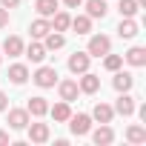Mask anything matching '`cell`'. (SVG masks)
Listing matches in <instances>:
<instances>
[{
  "label": "cell",
  "instance_id": "1",
  "mask_svg": "<svg viewBox=\"0 0 146 146\" xmlns=\"http://www.w3.org/2000/svg\"><path fill=\"white\" fill-rule=\"evenodd\" d=\"M32 80H35L40 89H52V86L57 83V69H54V66H40L35 75H32Z\"/></svg>",
  "mask_w": 146,
  "mask_h": 146
},
{
  "label": "cell",
  "instance_id": "2",
  "mask_svg": "<svg viewBox=\"0 0 146 146\" xmlns=\"http://www.w3.org/2000/svg\"><path fill=\"white\" fill-rule=\"evenodd\" d=\"M86 52H89V57H103L106 52H112V40H109L106 35H92Z\"/></svg>",
  "mask_w": 146,
  "mask_h": 146
},
{
  "label": "cell",
  "instance_id": "3",
  "mask_svg": "<svg viewBox=\"0 0 146 146\" xmlns=\"http://www.w3.org/2000/svg\"><path fill=\"white\" fill-rule=\"evenodd\" d=\"M69 129H72V135H89L92 132V117L89 115H72L69 117Z\"/></svg>",
  "mask_w": 146,
  "mask_h": 146
},
{
  "label": "cell",
  "instance_id": "4",
  "mask_svg": "<svg viewBox=\"0 0 146 146\" xmlns=\"http://www.w3.org/2000/svg\"><path fill=\"white\" fill-rule=\"evenodd\" d=\"M89 52H75L69 57V72L72 75H83V72H89Z\"/></svg>",
  "mask_w": 146,
  "mask_h": 146
},
{
  "label": "cell",
  "instance_id": "5",
  "mask_svg": "<svg viewBox=\"0 0 146 146\" xmlns=\"http://www.w3.org/2000/svg\"><path fill=\"white\" fill-rule=\"evenodd\" d=\"M57 92H60V100H66V103L78 100V95H80L78 80H60V83H57Z\"/></svg>",
  "mask_w": 146,
  "mask_h": 146
},
{
  "label": "cell",
  "instance_id": "6",
  "mask_svg": "<svg viewBox=\"0 0 146 146\" xmlns=\"http://www.w3.org/2000/svg\"><path fill=\"white\" fill-rule=\"evenodd\" d=\"M117 115H123V117H129V115H135V98L129 95V92H120V98H117V103L112 106Z\"/></svg>",
  "mask_w": 146,
  "mask_h": 146
},
{
  "label": "cell",
  "instance_id": "7",
  "mask_svg": "<svg viewBox=\"0 0 146 146\" xmlns=\"http://www.w3.org/2000/svg\"><path fill=\"white\" fill-rule=\"evenodd\" d=\"M78 89H80L83 95H95V92L100 89V78H98V75H92V72H83V78H80Z\"/></svg>",
  "mask_w": 146,
  "mask_h": 146
},
{
  "label": "cell",
  "instance_id": "8",
  "mask_svg": "<svg viewBox=\"0 0 146 146\" xmlns=\"http://www.w3.org/2000/svg\"><path fill=\"white\" fill-rule=\"evenodd\" d=\"M92 140H95L98 146H106V143H112V140H115V132H112V126H109V123H100V126L92 132Z\"/></svg>",
  "mask_w": 146,
  "mask_h": 146
},
{
  "label": "cell",
  "instance_id": "9",
  "mask_svg": "<svg viewBox=\"0 0 146 146\" xmlns=\"http://www.w3.org/2000/svg\"><path fill=\"white\" fill-rule=\"evenodd\" d=\"M86 15L95 20V17H106L109 15V6H106V0H86Z\"/></svg>",
  "mask_w": 146,
  "mask_h": 146
},
{
  "label": "cell",
  "instance_id": "10",
  "mask_svg": "<svg viewBox=\"0 0 146 146\" xmlns=\"http://www.w3.org/2000/svg\"><path fill=\"white\" fill-rule=\"evenodd\" d=\"M123 60H126L129 66H146V49H143V46H132V49L123 54Z\"/></svg>",
  "mask_w": 146,
  "mask_h": 146
},
{
  "label": "cell",
  "instance_id": "11",
  "mask_svg": "<svg viewBox=\"0 0 146 146\" xmlns=\"http://www.w3.org/2000/svg\"><path fill=\"white\" fill-rule=\"evenodd\" d=\"M26 112L29 115H35V117H43V115H49V103H46V98H29V106H26Z\"/></svg>",
  "mask_w": 146,
  "mask_h": 146
},
{
  "label": "cell",
  "instance_id": "12",
  "mask_svg": "<svg viewBox=\"0 0 146 146\" xmlns=\"http://www.w3.org/2000/svg\"><path fill=\"white\" fill-rule=\"evenodd\" d=\"M29 140L32 143H46L49 140V123H32L29 126Z\"/></svg>",
  "mask_w": 146,
  "mask_h": 146
},
{
  "label": "cell",
  "instance_id": "13",
  "mask_svg": "<svg viewBox=\"0 0 146 146\" xmlns=\"http://www.w3.org/2000/svg\"><path fill=\"white\" fill-rule=\"evenodd\" d=\"M9 80H12L15 86H23V83L29 80V69H26L23 63H15V66H9Z\"/></svg>",
  "mask_w": 146,
  "mask_h": 146
},
{
  "label": "cell",
  "instance_id": "14",
  "mask_svg": "<svg viewBox=\"0 0 146 146\" xmlns=\"http://www.w3.org/2000/svg\"><path fill=\"white\" fill-rule=\"evenodd\" d=\"M132 83H135V78L129 75V72H120V69L115 72V78H112V86H115L117 92H129V89H132Z\"/></svg>",
  "mask_w": 146,
  "mask_h": 146
},
{
  "label": "cell",
  "instance_id": "15",
  "mask_svg": "<svg viewBox=\"0 0 146 146\" xmlns=\"http://www.w3.org/2000/svg\"><path fill=\"white\" fill-rule=\"evenodd\" d=\"M29 32H32V37H35V40H43V37L52 32V23H49L46 17H37V20L29 26Z\"/></svg>",
  "mask_w": 146,
  "mask_h": 146
},
{
  "label": "cell",
  "instance_id": "16",
  "mask_svg": "<svg viewBox=\"0 0 146 146\" xmlns=\"http://www.w3.org/2000/svg\"><path fill=\"white\" fill-rule=\"evenodd\" d=\"M49 115L57 120V123H66L69 117H72V109H69V103L66 100H60V103H54V106H49Z\"/></svg>",
  "mask_w": 146,
  "mask_h": 146
},
{
  "label": "cell",
  "instance_id": "17",
  "mask_svg": "<svg viewBox=\"0 0 146 146\" xmlns=\"http://www.w3.org/2000/svg\"><path fill=\"white\" fill-rule=\"evenodd\" d=\"M92 117H95L98 123H112V117H115V109H112L109 103H98V106L92 109Z\"/></svg>",
  "mask_w": 146,
  "mask_h": 146
},
{
  "label": "cell",
  "instance_id": "18",
  "mask_svg": "<svg viewBox=\"0 0 146 146\" xmlns=\"http://www.w3.org/2000/svg\"><path fill=\"white\" fill-rule=\"evenodd\" d=\"M9 126L12 129H26L29 126V112L26 109H12L9 112Z\"/></svg>",
  "mask_w": 146,
  "mask_h": 146
},
{
  "label": "cell",
  "instance_id": "19",
  "mask_svg": "<svg viewBox=\"0 0 146 146\" xmlns=\"http://www.w3.org/2000/svg\"><path fill=\"white\" fill-rule=\"evenodd\" d=\"M69 29H75L78 35H89V32H92V17H89V15H78V17H72Z\"/></svg>",
  "mask_w": 146,
  "mask_h": 146
},
{
  "label": "cell",
  "instance_id": "20",
  "mask_svg": "<svg viewBox=\"0 0 146 146\" xmlns=\"http://www.w3.org/2000/svg\"><path fill=\"white\" fill-rule=\"evenodd\" d=\"M3 52H6L9 57H17V54H23V40H20L17 35L6 37V40H3Z\"/></svg>",
  "mask_w": 146,
  "mask_h": 146
},
{
  "label": "cell",
  "instance_id": "21",
  "mask_svg": "<svg viewBox=\"0 0 146 146\" xmlns=\"http://www.w3.org/2000/svg\"><path fill=\"white\" fill-rule=\"evenodd\" d=\"M63 43H66V37H63L60 32H49V35L43 37V46H46V52H54V49H63Z\"/></svg>",
  "mask_w": 146,
  "mask_h": 146
},
{
  "label": "cell",
  "instance_id": "22",
  "mask_svg": "<svg viewBox=\"0 0 146 146\" xmlns=\"http://www.w3.org/2000/svg\"><path fill=\"white\" fill-rule=\"evenodd\" d=\"M23 52H26V57H29L32 63L46 60V46H43V43H29V49H23Z\"/></svg>",
  "mask_w": 146,
  "mask_h": 146
},
{
  "label": "cell",
  "instance_id": "23",
  "mask_svg": "<svg viewBox=\"0 0 146 146\" xmlns=\"http://www.w3.org/2000/svg\"><path fill=\"white\" fill-rule=\"evenodd\" d=\"M35 9L40 17H52L57 12V0H35Z\"/></svg>",
  "mask_w": 146,
  "mask_h": 146
},
{
  "label": "cell",
  "instance_id": "24",
  "mask_svg": "<svg viewBox=\"0 0 146 146\" xmlns=\"http://www.w3.org/2000/svg\"><path fill=\"white\" fill-rule=\"evenodd\" d=\"M52 17H54V20H52V32H66V29H69V23H72V17H69L66 12H60V9H57Z\"/></svg>",
  "mask_w": 146,
  "mask_h": 146
},
{
  "label": "cell",
  "instance_id": "25",
  "mask_svg": "<svg viewBox=\"0 0 146 146\" xmlns=\"http://www.w3.org/2000/svg\"><path fill=\"white\" fill-rule=\"evenodd\" d=\"M117 35H120V37H126V40H129V37H135V35H137V23H135L132 17H123V20H120V26H117Z\"/></svg>",
  "mask_w": 146,
  "mask_h": 146
},
{
  "label": "cell",
  "instance_id": "26",
  "mask_svg": "<svg viewBox=\"0 0 146 146\" xmlns=\"http://www.w3.org/2000/svg\"><path fill=\"white\" fill-rule=\"evenodd\" d=\"M120 66H123V57H120V54H109V52L103 54V69H109V72H117Z\"/></svg>",
  "mask_w": 146,
  "mask_h": 146
},
{
  "label": "cell",
  "instance_id": "27",
  "mask_svg": "<svg viewBox=\"0 0 146 146\" xmlns=\"http://www.w3.org/2000/svg\"><path fill=\"white\" fill-rule=\"evenodd\" d=\"M117 9H120V15H123V17H135L140 6L135 3V0H120V3H117Z\"/></svg>",
  "mask_w": 146,
  "mask_h": 146
},
{
  "label": "cell",
  "instance_id": "28",
  "mask_svg": "<svg viewBox=\"0 0 146 146\" xmlns=\"http://www.w3.org/2000/svg\"><path fill=\"white\" fill-rule=\"evenodd\" d=\"M126 137H129L132 143H143V140H146V126H129Z\"/></svg>",
  "mask_w": 146,
  "mask_h": 146
},
{
  "label": "cell",
  "instance_id": "29",
  "mask_svg": "<svg viewBox=\"0 0 146 146\" xmlns=\"http://www.w3.org/2000/svg\"><path fill=\"white\" fill-rule=\"evenodd\" d=\"M3 26H9V9L0 6V29H3Z\"/></svg>",
  "mask_w": 146,
  "mask_h": 146
},
{
  "label": "cell",
  "instance_id": "30",
  "mask_svg": "<svg viewBox=\"0 0 146 146\" xmlns=\"http://www.w3.org/2000/svg\"><path fill=\"white\" fill-rule=\"evenodd\" d=\"M0 6H3V9H17L20 0H0Z\"/></svg>",
  "mask_w": 146,
  "mask_h": 146
},
{
  "label": "cell",
  "instance_id": "31",
  "mask_svg": "<svg viewBox=\"0 0 146 146\" xmlns=\"http://www.w3.org/2000/svg\"><path fill=\"white\" fill-rule=\"evenodd\" d=\"M63 3H66V9H80L83 0H63Z\"/></svg>",
  "mask_w": 146,
  "mask_h": 146
},
{
  "label": "cell",
  "instance_id": "32",
  "mask_svg": "<svg viewBox=\"0 0 146 146\" xmlns=\"http://www.w3.org/2000/svg\"><path fill=\"white\" fill-rule=\"evenodd\" d=\"M6 106H9V98H6V95H3V92H0V112H3V109H6Z\"/></svg>",
  "mask_w": 146,
  "mask_h": 146
},
{
  "label": "cell",
  "instance_id": "33",
  "mask_svg": "<svg viewBox=\"0 0 146 146\" xmlns=\"http://www.w3.org/2000/svg\"><path fill=\"white\" fill-rule=\"evenodd\" d=\"M0 143H9V132H0Z\"/></svg>",
  "mask_w": 146,
  "mask_h": 146
},
{
  "label": "cell",
  "instance_id": "34",
  "mask_svg": "<svg viewBox=\"0 0 146 146\" xmlns=\"http://www.w3.org/2000/svg\"><path fill=\"white\" fill-rule=\"evenodd\" d=\"M0 60H3V54H0Z\"/></svg>",
  "mask_w": 146,
  "mask_h": 146
}]
</instances>
